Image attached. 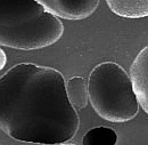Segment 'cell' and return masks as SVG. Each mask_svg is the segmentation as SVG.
I'll list each match as a JSON object with an SVG mask.
<instances>
[{
  "mask_svg": "<svg viewBox=\"0 0 148 145\" xmlns=\"http://www.w3.org/2000/svg\"><path fill=\"white\" fill-rule=\"evenodd\" d=\"M80 118L63 74L34 63L14 65L0 79V127L9 137L34 144H64L76 135Z\"/></svg>",
  "mask_w": 148,
  "mask_h": 145,
  "instance_id": "6da1fadb",
  "label": "cell"
},
{
  "mask_svg": "<svg viewBox=\"0 0 148 145\" xmlns=\"http://www.w3.org/2000/svg\"><path fill=\"white\" fill-rule=\"evenodd\" d=\"M64 33L60 19L37 0H0V45L36 50L56 44Z\"/></svg>",
  "mask_w": 148,
  "mask_h": 145,
  "instance_id": "7a4b0ae2",
  "label": "cell"
},
{
  "mask_svg": "<svg viewBox=\"0 0 148 145\" xmlns=\"http://www.w3.org/2000/svg\"><path fill=\"white\" fill-rule=\"evenodd\" d=\"M89 101L95 112L114 124L136 118L139 102L133 82L127 71L115 62H103L90 72Z\"/></svg>",
  "mask_w": 148,
  "mask_h": 145,
  "instance_id": "3957f363",
  "label": "cell"
},
{
  "mask_svg": "<svg viewBox=\"0 0 148 145\" xmlns=\"http://www.w3.org/2000/svg\"><path fill=\"white\" fill-rule=\"evenodd\" d=\"M55 16L70 21L90 17L98 7L99 0H37Z\"/></svg>",
  "mask_w": 148,
  "mask_h": 145,
  "instance_id": "277c9868",
  "label": "cell"
},
{
  "mask_svg": "<svg viewBox=\"0 0 148 145\" xmlns=\"http://www.w3.org/2000/svg\"><path fill=\"white\" fill-rule=\"evenodd\" d=\"M130 75L138 102L148 114V45L136 56L130 68Z\"/></svg>",
  "mask_w": 148,
  "mask_h": 145,
  "instance_id": "5b68a950",
  "label": "cell"
},
{
  "mask_svg": "<svg viewBox=\"0 0 148 145\" xmlns=\"http://www.w3.org/2000/svg\"><path fill=\"white\" fill-rule=\"evenodd\" d=\"M106 3L120 17H148V0H106Z\"/></svg>",
  "mask_w": 148,
  "mask_h": 145,
  "instance_id": "8992f818",
  "label": "cell"
},
{
  "mask_svg": "<svg viewBox=\"0 0 148 145\" xmlns=\"http://www.w3.org/2000/svg\"><path fill=\"white\" fill-rule=\"evenodd\" d=\"M70 102L76 109H84L89 102V85L83 77H73L66 82Z\"/></svg>",
  "mask_w": 148,
  "mask_h": 145,
  "instance_id": "52a82bcc",
  "label": "cell"
},
{
  "mask_svg": "<svg viewBox=\"0 0 148 145\" xmlns=\"http://www.w3.org/2000/svg\"><path fill=\"white\" fill-rule=\"evenodd\" d=\"M117 134L108 127H95L88 130L82 139V145H116Z\"/></svg>",
  "mask_w": 148,
  "mask_h": 145,
  "instance_id": "ba28073f",
  "label": "cell"
},
{
  "mask_svg": "<svg viewBox=\"0 0 148 145\" xmlns=\"http://www.w3.org/2000/svg\"><path fill=\"white\" fill-rule=\"evenodd\" d=\"M0 58H1V63H0V69L2 70L3 68H5V65H6V63H7V56H6V53L2 50V49H0Z\"/></svg>",
  "mask_w": 148,
  "mask_h": 145,
  "instance_id": "9c48e42d",
  "label": "cell"
},
{
  "mask_svg": "<svg viewBox=\"0 0 148 145\" xmlns=\"http://www.w3.org/2000/svg\"><path fill=\"white\" fill-rule=\"evenodd\" d=\"M58 145H76V144H66V143H64V144H58Z\"/></svg>",
  "mask_w": 148,
  "mask_h": 145,
  "instance_id": "30bf717a",
  "label": "cell"
}]
</instances>
